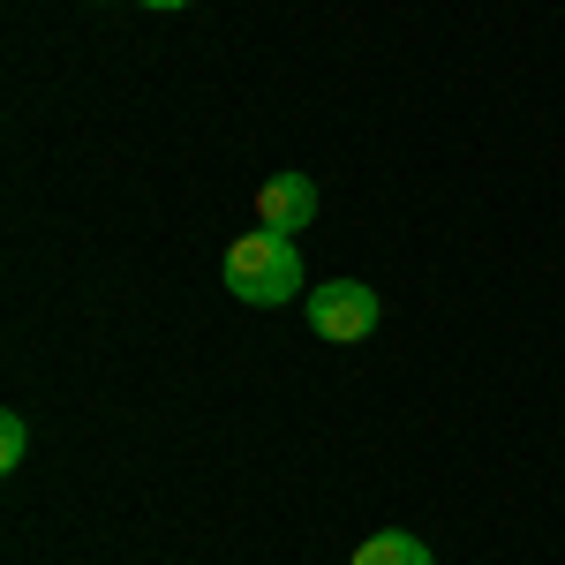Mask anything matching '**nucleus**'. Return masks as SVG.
Listing matches in <instances>:
<instances>
[{"mask_svg":"<svg viewBox=\"0 0 565 565\" xmlns=\"http://www.w3.org/2000/svg\"><path fill=\"white\" fill-rule=\"evenodd\" d=\"M226 295L249 309H279L302 295V257H295V234L279 226H249L226 242Z\"/></svg>","mask_w":565,"mask_h":565,"instance_id":"f257e3e1","label":"nucleus"},{"mask_svg":"<svg viewBox=\"0 0 565 565\" xmlns=\"http://www.w3.org/2000/svg\"><path fill=\"white\" fill-rule=\"evenodd\" d=\"M309 332L332 340V348H354L377 332V287L362 279H332V287H309Z\"/></svg>","mask_w":565,"mask_h":565,"instance_id":"f03ea898","label":"nucleus"},{"mask_svg":"<svg viewBox=\"0 0 565 565\" xmlns=\"http://www.w3.org/2000/svg\"><path fill=\"white\" fill-rule=\"evenodd\" d=\"M309 218H317V181L302 167H287V174L257 181V226H279V234H302Z\"/></svg>","mask_w":565,"mask_h":565,"instance_id":"7ed1b4c3","label":"nucleus"},{"mask_svg":"<svg viewBox=\"0 0 565 565\" xmlns=\"http://www.w3.org/2000/svg\"><path fill=\"white\" fill-rule=\"evenodd\" d=\"M348 565H437V558H430V543H423V535H407V527H385V535H370V543H362Z\"/></svg>","mask_w":565,"mask_h":565,"instance_id":"20e7f679","label":"nucleus"},{"mask_svg":"<svg viewBox=\"0 0 565 565\" xmlns=\"http://www.w3.org/2000/svg\"><path fill=\"white\" fill-rule=\"evenodd\" d=\"M23 452H31V423L8 407V415H0V476H15V468H23Z\"/></svg>","mask_w":565,"mask_h":565,"instance_id":"39448f33","label":"nucleus"},{"mask_svg":"<svg viewBox=\"0 0 565 565\" xmlns=\"http://www.w3.org/2000/svg\"><path fill=\"white\" fill-rule=\"evenodd\" d=\"M136 8H159V15H174V8H196V0H136Z\"/></svg>","mask_w":565,"mask_h":565,"instance_id":"423d86ee","label":"nucleus"}]
</instances>
